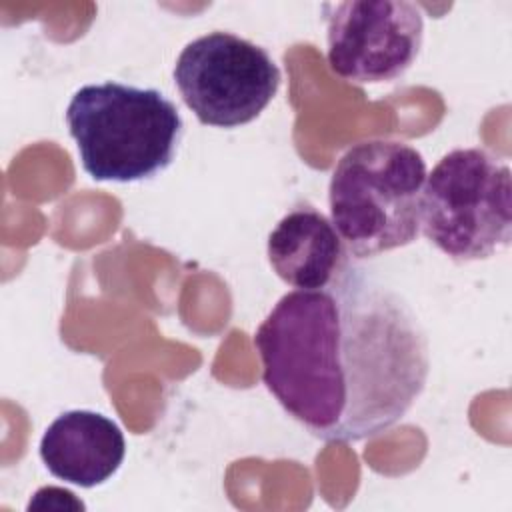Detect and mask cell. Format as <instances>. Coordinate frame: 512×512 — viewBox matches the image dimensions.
Listing matches in <instances>:
<instances>
[{"label":"cell","mask_w":512,"mask_h":512,"mask_svg":"<svg viewBox=\"0 0 512 512\" xmlns=\"http://www.w3.org/2000/svg\"><path fill=\"white\" fill-rule=\"evenodd\" d=\"M254 346L268 392L324 442L390 430L430 374L428 338L412 306L352 262L324 288L284 294Z\"/></svg>","instance_id":"obj_1"},{"label":"cell","mask_w":512,"mask_h":512,"mask_svg":"<svg viewBox=\"0 0 512 512\" xmlns=\"http://www.w3.org/2000/svg\"><path fill=\"white\" fill-rule=\"evenodd\" d=\"M66 124L84 172L98 182H138L166 170L184 134L182 116L156 88L106 80L78 88Z\"/></svg>","instance_id":"obj_2"},{"label":"cell","mask_w":512,"mask_h":512,"mask_svg":"<svg viewBox=\"0 0 512 512\" xmlns=\"http://www.w3.org/2000/svg\"><path fill=\"white\" fill-rule=\"evenodd\" d=\"M424 180L426 162L406 142L364 140L340 156L328 204L350 256L372 258L416 240Z\"/></svg>","instance_id":"obj_3"},{"label":"cell","mask_w":512,"mask_h":512,"mask_svg":"<svg viewBox=\"0 0 512 512\" xmlns=\"http://www.w3.org/2000/svg\"><path fill=\"white\" fill-rule=\"evenodd\" d=\"M420 228L456 262L506 250L512 238L510 166L484 148L444 154L424 180Z\"/></svg>","instance_id":"obj_4"},{"label":"cell","mask_w":512,"mask_h":512,"mask_svg":"<svg viewBox=\"0 0 512 512\" xmlns=\"http://www.w3.org/2000/svg\"><path fill=\"white\" fill-rule=\"evenodd\" d=\"M280 68L262 46L232 32L188 42L174 64V84L200 124L236 128L252 122L280 88Z\"/></svg>","instance_id":"obj_5"},{"label":"cell","mask_w":512,"mask_h":512,"mask_svg":"<svg viewBox=\"0 0 512 512\" xmlns=\"http://www.w3.org/2000/svg\"><path fill=\"white\" fill-rule=\"evenodd\" d=\"M330 70L354 84H382L406 74L420 54L424 20L404 0L324 4Z\"/></svg>","instance_id":"obj_6"},{"label":"cell","mask_w":512,"mask_h":512,"mask_svg":"<svg viewBox=\"0 0 512 512\" xmlns=\"http://www.w3.org/2000/svg\"><path fill=\"white\" fill-rule=\"evenodd\" d=\"M124 456L126 440L120 426L92 410L62 412L40 440V458L48 472L80 488L110 480Z\"/></svg>","instance_id":"obj_7"},{"label":"cell","mask_w":512,"mask_h":512,"mask_svg":"<svg viewBox=\"0 0 512 512\" xmlns=\"http://www.w3.org/2000/svg\"><path fill=\"white\" fill-rule=\"evenodd\" d=\"M272 270L296 290L330 284L352 260L332 220L312 206H300L280 218L268 236Z\"/></svg>","instance_id":"obj_8"}]
</instances>
